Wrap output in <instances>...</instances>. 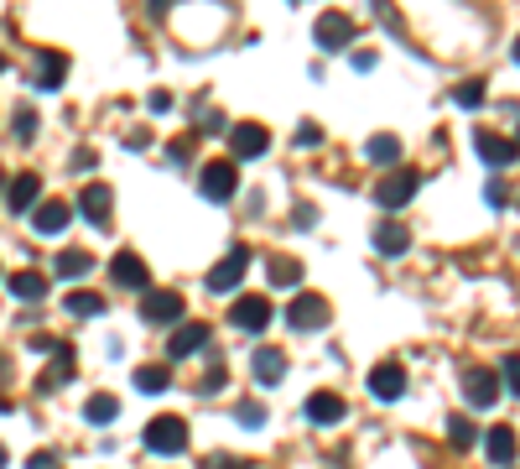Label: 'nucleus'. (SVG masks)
<instances>
[{"mask_svg": "<svg viewBox=\"0 0 520 469\" xmlns=\"http://www.w3.org/2000/svg\"><path fill=\"white\" fill-rule=\"evenodd\" d=\"M141 443H146L152 454H183V448H187V423H183V417H172V412H161V417L146 423Z\"/></svg>", "mask_w": 520, "mask_h": 469, "instance_id": "f257e3e1", "label": "nucleus"}, {"mask_svg": "<svg viewBox=\"0 0 520 469\" xmlns=\"http://www.w3.org/2000/svg\"><path fill=\"white\" fill-rule=\"evenodd\" d=\"M229 152H235V162H255V156L271 152V130L255 121H240L229 125Z\"/></svg>", "mask_w": 520, "mask_h": 469, "instance_id": "f03ea898", "label": "nucleus"}, {"mask_svg": "<svg viewBox=\"0 0 520 469\" xmlns=\"http://www.w3.org/2000/svg\"><path fill=\"white\" fill-rule=\"evenodd\" d=\"M198 188H203V198L229 204V198H235V188H240V167H235V162H209V167H203V178H198Z\"/></svg>", "mask_w": 520, "mask_h": 469, "instance_id": "7ed1b4c3", "label": "nucleus"}, {"mask_svg": "<svg viewBox=\"0 0 520 469\" xmlns=\"http://www.w3.org/2000/svg\"><path fill=\"white\" fill-rule=\"evenodd\" d=\"M417 188H422L417 172H391V178H380V188H375V204L380 209H400V204L417 198Z\"/></svg>", "mask_w": 520, "mask_h": 469, "instance_id": "20e7f679", "label": "nucleus"}, {"mask_svg": "<svg viewBox=\"0 0 520 469\" xmlns=\"http://www.w3.org/2000/svg\"><path fill=\"white\" fill-rule=\"evenodd\" d=\"M312 31H318V47L338 53V47H349V42H354V16H343V11H323Z\"/></svg>", "mask_w": 520, "mask_h": 469, "instance_id": "39448f33", "label": "nucleus"}, {"mask_svg": "<svg viewBox=\"0 0 520 469\" xmlns=\"http://www.w3.org/2000/svg\"><path fill=\"white\" fill-rule=\"evenodd\" d=\"M245 266H250V250L245 246H235L224 261H219L214 272H209V292H235L240 287V277H245Z\"/></svg>", "mask_w": 520, "mask_h": 469, "instance_id": "423d86ee", "label": "nucleus"}, {"mask_svg": "<svg viewBox=\"0 0 520 469\" xmlns=\"http://www.w3.org/2000/svg\"><path fill=\"white\" fill-rule=\"evenodd\" d=\"M474 152L484 156L490 167H510L520 156V141H510V136H494V130H474Z\"/></svg>", "mask_w": 520, "mask_h": 469, "instance_id": "0eeeda50", "label": "nucleus"}, {"mask_svg": "<svg viewBox=\"0 0 520 469\" xmlns=\"http://www.w3.org/2000/svg\"><path fill=\"white\" fill-rule=\"evenodd\" d=\"M463 397H468V406H494V397H499L494 371H484V365H463Z\"/></svg>", "mask_w": 520, "mask_h": 469, "instance_id": "6e6552de", "label": "nucleus"}, {"mask_svg": "<svg viewBox=\"0 0 520 469\" xmlns=\"http://www.w3.org/2000/svg\"><path fill=\"white\" fill-rule=\"evenodd\" d=\"M400 391H406V371H400V360H380V365L369 371V397L396 402Z\"/></svg>", "mask_w": 520, "mask_h": 469, "instance_id": "1a4fd4ad", "label": "nucleus"}, {"mask_svg": "<svg viewBox=\"0 0 520 469\" xmlns=\"http://www.w3.org/2000/svg\"><path fill=\"white\" fill-rule=\"evenodd\" d=\"M110 281H115V287H141V292H146V281H152V272H146V255L120 250V255L110 261Z\"/></svg>", "mask_w": 520, "mask_h": 469, "instance_id": "9d476101", "label": "nucleus"}, {"mask_svg": "<svg viewBox=\"0 0 520 469\" xmlns=\"http://www.w3.org/2000/svg\"><path fill=\"white\" fill-rule=\"evenodd\" d=\"M229 323L245 329V334H260V329L271 323V297H240V303L229 308Z\"/></svg>", "mask_w": 520, "mask_h": 469, "instance_id": "9b49d317", "label": "nucleus"}, {"mask_svg": "<svg viewBox=\"0 0 520 469\" xmlns=\"http://www.w3.org/2000/svg\"><path fill=\"white\" fill-rule=\"evenodd\" d=\"M68 219H73V204H62V198H42L37 214H31V230H37V235H62Z\"/></svg>", "mask_w": 520, "mask_h": 469, "instance_id": "f8f14e48", "label": "nucleus"}, {"mask_svg": "<svg viewBox=\"0 0 520 469\" xmlns=\"http://www.w3.org/2000/svg\"><path fill=\"white\" fill-rule=\"evenodd\" d=\"M78 209H84V219H89L94 230H104V224H110V209H115V193L104 183H89L78 193Z\"/></svg>", "mask_w": 520, "mask_h": 469, "instance_id": "ddd939ff", "label": "nucleus"}, {"mask_svg": "<svg viewBox=\"0 0 520 469\" xmlns=\"http://www.w3.org/2000/svg\"><path fill=\"white\" fill-rule=\"evenodd\" d=\"M5 204H11L16 214L37 209V204H42V178H37V172H21V178H11V183H5Z\"/></svg>", "mask_w": 520, "mask_h": 469, "instance_id": "4468645a", "label": "nucleus"}, {"mask_svg": "<svg viewBox=\"0 0 520 469\" xmlns=\"http://www.w3.org/2000/svg\"><path fill=\"white\" fill-rule=\"evenodd\" d=\"M302 412H307V423L334 428V423H343V397H338V391H312Z\"/></svg>", "mask_w": 520, "mask_h": 469, "instance_id": "2eb2a0df", "label": "nucleus"}, {"mask_svg": "<svg viewBox=\"0 0 520 469\" xmlns=\"http://www.w3.org/2000/svg\"><path fill=\"white\" fill-rule=\"evenodd\" d=\"M141 318L146 323H177L183 318V297L177 292H152V297H141Z\"/></svg>", "mask_w": 520, "mask_h": 469, "instance_id": "dca6fc26", "label": "nucleus"}, {"mask_svg": "<svg viewBox=\"0 0 520 469\" xmlns=\"http://www.w3.org/2000/svg\"><path fill=\"white\" fill-rule=\"evenodd\" d=\"M286 318H292V329H323V323H328V303H323V297H318V292H307V297H297V303H292V313H286Z\"/></svg>", "mask_w": 520, "mask_h": 469, "instance_id": "f3484780", "label": "nucleus"}, {"mask_svg": "<svg viewBox=\"0 0 520 469\" xmlns=\"http://www.w3.org/2000/svg\"><path fill=\"white\" fill-rule=\"evenodd\" d=\"M203 344H209V323H198V318H193V323H183V329L167 339V355H172V360H187V355H198Z\"/></svg>", "mask_w": 520, "mask_h": 469, "instance_id": "a211bd4d", "label": "nucleus"}, {"mask_svg": "<svg viewBox=\"0 0 520 469\" xmlns=\"http://www.w3.org/2000/svg\"><path fill=\"white\" fill-rule=\"evenodd\" d=\"M516 448H520L516 428H505V423L484 433V459H490V465H516Z\"/></svg>", "mask_w": 520, "mask_h": 469, "instance_id": "6ab92c4d", "label": "nucleus"}, {"mask_svg": "<svg viewBox=\"0 0 520 469\" xmlns=\"http://www.w3.org/2000/svg\"><path fill=\"white\" fill-rule=\"evenodd\" d=\"M62 79H68V58L58 47H42L37 53V89H58Z\"/></svg>", "mask_w": 520, "mask_h": 469, "instance_id": "aec40b11", "label": "nucleus"}, {"mask_svg": "<svg viewBox=\"0 0 520 469\" xmlns=\"http://www.w3.org/2000/svg\"><path fill=\"white\" fill-rule=\"evenodd\" d=\"M250 371H255V386H276V381L286 375V355H281V349H255Z\"/></svg>", "mask_w": 520, "mask_h": 469, "instance_id": "412c9836", "label": "nucleus"}, {"mask_svg": "<svg viewBox=\"0 0 520 469\" xmlns=\"http://www.w3.org/2000/svg\"><path fill=\"white\" fill-rule=\"evenodd\" d=\"M11 297H21V303H42V297H47V277L31 272V266L11 272Z\"/></svg>", "mask_w": 520, "mask_h": 469, "instance_id": "4be33fe9", "label": "nucleus"}, {"mask_svg": "<svg viewBox=\"0 0 520 469\" xmlns=\"http://www.w3.org/2000/svg\"><path fill=\"white\" fill-rule=\"evenodd\" d=\"M406 246H411L406 224H396V219H380V224H375V250H380V255H400Z\"/></svg>", "mask_w": 520, "mask_h": 469, "instance_id": "5701e85b", "label": "nucleus"}, {"mask_svg": "<svg viewBox=\"0 0 520 469\" xmlns=\"http://www.w3.org/2000/svg\"><path fill=\"white\" fill-rule=\"evenodd\" d=\"M68 375H73V344H62V349H58V360H53L47 371L37 375V391H58Z\"/></svg>", "mask_w": 520, "mask_h": 469, "instance_id": "b1692460", "label": "nucleus"}, {"mask_svg": "<svg viewBox=\"0 0 520 469\" xmlns=\"http://www.w3.org/2000/svg\"><path fill=\"white\" fill-rule=\"evenodd\" d=\"M365 156L375 162V167H396V162H400V141H396V136H369Z\"/></svg>", "mask_w": 520, "mask_h": 469, "instance_id": "393cba45", "label": "nucleus"}, {"mask_svg": "<svg viewBox=\"0 0 520 469\" xmlns=\"http://www.w3.org/2000/svg\"><path fill=\"white\" fill-rule=\"evenodd\" d=\"M84 417H89V423H99V428H104L110 417H120V402H115L110 391H94L89 402H84Z\"/></svg>", "mask_w": 520, "mask_h": 469, "instance_id": "a878e982", "label": "nucleus"}, {"mask_svg": "<svg viewBox=\"0 0 520 469\" xmlns=\"http://www.w3.org/2000/svg\"><path fill=\"white\" fill-rule=\"evenodd\" d=\"M89 272H94V255H89V250H62V255H58V277L73 281V277H89Z\"/></svg>", "mask_w": 520, "mask_h": 469, "instance_id": "bb28decb", "label": "nucleus"}, {"mask_svg": "<svg viewBox=\"0 0 520 469\" xmlns=\"http://www.w3.org/2000/svg\"><path fill=\"white\" fill-rule=\"evenodd\" d=\"M302 281V261L297 255H276L271 261V287H297Z\"/></svg>", "mask_w": 520, "mask_h": 469, "instance_id": "cd10ccee", "label": "nucleus"}, {"mask_svg": "<svg viewBox=\"0 0 520 469\" xmlns=\"http://www.w3.org/2000/svg\"><path fill=\"white\" fill-rule=\"evenodd\" d=\"M172 386V375H167V365H141L136 371V391H146V397H156V391H167Z\"/></svg>", "mask_w": 520, "mask_h": 469, "instance_id": "c85d7f7f", "label": "nucleus"}, {"mask_svg": "<svg viewBox=\"0 0 520 469\" xmlns=\"http://www.w3.org/2000/svg\"><path fill=\"white\" fill-rule=\"evenodd\" d=\"M62 308L78 313V318H94V313H104V297L99 292H73V297H62Z\"/></svg>", "mask_w": 520, "mask_h": 469, "instance_id": "c756f323", "label": "nucleus"}, {"mask_svg": "<svg viewBox=\"0 0 520 469\" xmlns=\"http://www.w3.org/2000/svg\"><path fill=\"white\" fill-rule=\"evenodd\" d=\"M448 438H453V448H474V423L468 417H448Z\"/></svg>", "mask_w": 520, "mask_h": 469, "instance_id": "7c9ffc66", "label": "nucleus"}, {"mask_svg": "<svg viewBox=\"0 0 520 469\" xmlns=\"http://www.w3.org/2000/svg\"><path fill=\"white\" fill-rule=\"evenodd\" d=\"M453 99H458L463 110H474V105H484V84L479 79H463L458 89H453Z\"/></svg>", "mask_w": 520, "mask_h": 469, "instance_id": "2f4dec72", "label": "nucleus"}, {"mask_svg": "<svg viewBox=\"0 0 520 469\" xmlns=\"http://www.w3.org/2000/svg\"><path fill=\"white\" fill-rule=\"evenodd\" d=\"M11 130H16V141H31V136H37V115H31V110H16V115H11Z\"/></svg>", "mask_w": 520, "mask_h": 469, "instance_id": "473e14b6", "label": "nucleus"}, {"mask_svg": "<svg viewBox=\"0 0 520 469\" xmlns=\"http://www.w3.org/2000/svg\"><path fill=\"white\" fill-rule=\"evenodd\" d=\"M240 423H245V428H260V423H266V406L260 402H240Z\"/></svg>", "mask_w": 520, "mask_h": 469, "instance_id": "72a5a7b5", "label": "nucleus"}, {"mask_svg": "<svg viewBox=\"0 0 520 469\" xmlns=\"http://www.w3.org/2000/svg\"><path fill=\"white\" fill-rule=\"evenodd\" d=\"M27 469H62V465H58V454H53V448H37V454L27 459Z\"/></svg>", "mask_w": 520, "mask_h": 469, "instance_id": "f704fd0d", "label": "nucleus"}, {"mask_svg": "<svg viewBox=\"0 0 520 469\" xmlns=\"http://www.w3.org/2000/svg\"><path fill=\"white\" fill-rule=\"evenodd\" d=\"M505 386L520 397V355H505Z\"/></svg>", "mask_w": 520, "mask_h": 469, "instance_id": "c9c22d12", "label": "nucleus"}, {"mask_svg": "<svg viewBox=\"0 0 520 469\" xmlns=\"http://www.w3.org/2000/svg\"><path fill=\"white\" fill-rule=\"evenodd\" d=\"M198 391H203V397H214V391H224V371L214 365V371H209L203 381H198Z\"/></svg>", "mask_w": 520, "mask_h": 469, "instance_id": "e433bc0d", "label": "nucleus"}, {"mask_svg": "<svg viewBox=\"0 0 520 469\" xmlns=\"http://www.w3.org/2000/svg\"><path fill=\"white\" fill-rule=\"evenodd\" d=\"M318 141H323V130H318V125H302V130H297V147H318Z\"/></svg>", "mask_w": 520, "mask_h": 469, "instance_id": "4c0bfd02", "label": "nucleus"}, {"mask_svg": "<svg viewBox=\"0 0 520 469\" xmlns=\"http://www.w3.org/2000/svg\"><path fill=\"white\" fill-rule=\"evenodd\" d=\"M484 198H490L494 209H499V204H505V183H499V178H490V188H484Z\"/></svg>", "mask_w": 520, "mask_h": 469, "instance_id": "58836bf2", "label": "nucleus"}, {"mask_svg": "<svg viewBox=\"0 0 520 469\" xmlns=\"http://www.w3.org/2000/svg\"><path fill=\"white\" fill-rule=\"evenodd\" d=\"M193 156V136H183V141H172V162H187Z\"/></svg>", "mask_w": 520, "mask_h": 469, "instance_id": "ea45409f", "label": "nucleus"}, {"mask_svg": "<svg viewBox=\"0 0 520 469\" xmlns=\"http://www.w3.org/2000/svg\"><path fill=\"white\" fill-rule=\"evenodd\" d=\"M209 469H245V459H235V454H214V465Z\"/></svg>", "mask_w": 520, "mask_h": 469, "instance_id": "a19ab883", "label": "nucleus"}, {"mask_svg": "<svg viewBox=\"0 0 520 469\" xmlns=\"http://www.w3.org/2000/svg\"><path fill=\"white\" fill-rule=\"evenodd\" d=\"M0 469H5V443H0Z\"/></svg>", "mask_w": 520, "mask_h": 469, "instance_id": "79ce46f5", "label": "nucleus"}, {"mask_svg": "<svg viewBox=\"0 0 520 469\" xmlns=\"http://www.w3.org/2000/svg\"><path fill=\"white\" fill-rule=\"evenodd\" d=\"M516 63H520V37H516Z\"/></svg>", "mask_w": 520, "mask_h": 469, "instance_id": "37998d69", "label": "nucleus"}, {"mask_svg": "<svg viewBox=\"0 0 520 469\" xmlns=\"http://www.w3.org/2000/svg\"><path fill=\"white\" fill-rule=\"evenodd\" d=\"M0 188H5V167H0Z\"/></svg>", "mask_w": 520, "mask_h": 469, "instance_id": "c03bdc74", "label": "nucleus"}, {"mask_svg": "<svg viewBox=\"0 0 520 469\" xmlns=\"http://www.w3.org/2000/svg\"><path fill=\"white\" fill-rule=\"evenodd\" d=\"M0 68H5V58H0Z\"/></svg>", "mask_w": 520, "mask_h": 469, "instance_id": "a18cd8bd", "label": "nucleus"}]
</instances>
